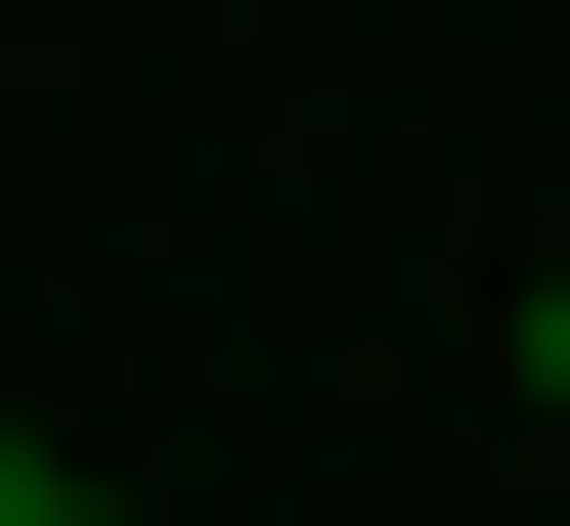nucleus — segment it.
<instances>
[{
    "instance_id": "f257e3e1",
    "label": "nucleus",
    "mask_w": 570,
    "mask_h": 526,
    "mask_svg": "<svg viewBox=\"0 0 570 526\" xmlns=\"http://www.w3.org/2000/svg\"><path fill=\"white\" fill-rule=\"evenodd\" d=\"M0 526H132V483H88V439H0Z\"/></svg>"
},
{
    "instance_id": "f03ea898",
    "label": "nucleus",
    "mask_w": 570,
    "mask_h": 526,
    "mask_svg": "<svg viewBox=\"0 0 570 526\" xmlns=\"http://www.w3.org/2000/svg\"><path fill=\"white\" fill-rule=\"evenodd\" d=\"M527 395H570V307H527Z\"/></svg>"
}]
</instances>
